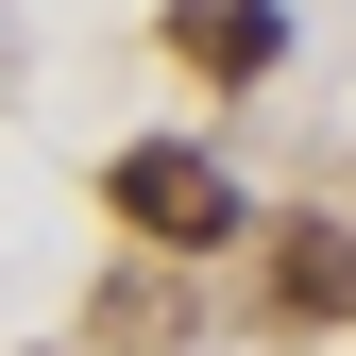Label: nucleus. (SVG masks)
Masks as SVG:
<instances>
[{"label":"nucleus","instance_id":"nucleus-1","mask_svg":"<svg viewBox=\"0 0 356 356\" xmlns=\"http://www.w3.org/2000/svg\"><path fill=\"white\" fill-rule=\"evenodd\" d=\"M102 204L136 220V238H170V254H204V238H238V187L187 153V136H153V153H119L102 170Z\"/></svg>","mask_w":356,"mask_h":356},{"label":"nucleus","instance_id":"nucleus-2","mask_svg":"<svg viewBox=\"0 0 356 356\" xmlns=\"http://www.w3.org/2000/svg\"><path fill=\"white\" fill-rule=\"evenodd\" d=\"M272 305H289V323H339V305H356V238H339V220H305V238L272 254Z\"/></svg>","mask_w":356,"mask_h":356},{"label":"nucleus","instance_id":"nucleus-3","mask_svg":"<svg viewBox=\"0 0 356 356\" xmlns=\"http://www.w3.org/2000/svg\"><path fill=\"white\" fill-rule=\"evenodd\" d=\"M187 51H204V68H272V17H254V0H220V17H187Z\"/></svg>","mask_w":356,"mask_h":356}]
</instances>
